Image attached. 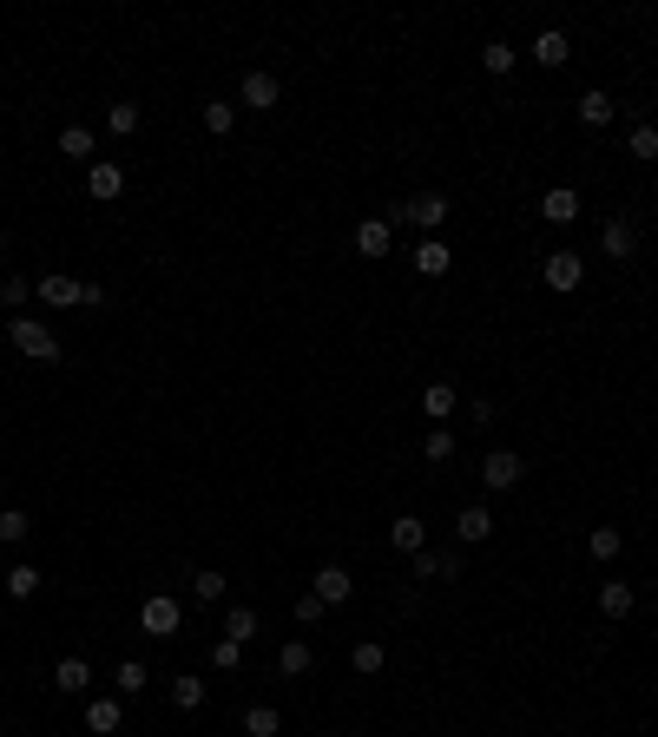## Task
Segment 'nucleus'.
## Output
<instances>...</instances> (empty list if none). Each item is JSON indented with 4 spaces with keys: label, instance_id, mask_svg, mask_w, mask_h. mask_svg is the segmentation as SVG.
<instances>
[{
    "label": "nucleus",
    "instance_id": "f257e3e1",
    "mask_svg": "<svg viewBox=\"0 0 658 737\" xmlns=\"http://www.w3.org/2000/svg\"><path fill=\"white\" fill-rule=\"evenodd\" d=\"M7 336H14L20 356H33V362H60V336H53L40 316H7Z\"/></svg>",
    "mask_w": 658,
    "mask_h": 737
},
{
    "label": "nucleus",
    "instance_id": "f03ea898",
    "mask_svg": "<svg viewBox=\"0 0 658 737\" xmlns=\"http://www.w3.org/2000/svg\"><path fill=\"white\" fill-rule=\"evenodd\" d=\"M139 626H145V639H178V626H185V606H178L172 593H152L139 606Z\"/></svg>",
    "mask_w": 658,
    "mask_h": 737
},
{
    "label": "nucleus",
    "instance_id": "7ed1b4c3",
    "mask_svg": "<svg viewBox=\"0 0 658 737\" xmlns=\"http://www.w3.org/2000/svg\"><path fill=\"white\" fill-rule=\"evenodd\" d=\"M540 283H547V290H580L586 283V257L580 251H553V257H540Z\"/></svg>",
    "mask_w": 658,
    "mask_h": 737
},
{
    "label": "nucleus",
    "instance_id": "20e7f679",
    "mask_svg": "<svg viewBox=\"0 0 658 737\" xmlns=\"http://www.w3.org/2000/svg\"><path fill=\"white\" fill-rule=\"evenodd\" d=\"M395 218H402V224H415V231H428V237H435L441 224H448V198H441V191H422V198L395 204Z\"/></svg>",
    "mask_w": 658,
    "mask_h": 737
},
{
    "label": "nucleus",
    "instance_id": "39448f33",
    "mask_svg": "<svg viewBox=\"0 0 658 737\" xmlns=\"http://www.w3.org/2000/svg\"><path fill=\"white\" fill-rule=\"evenodd\" d=\"M277 99H283V86H277V73H264V66H251L244 86H237V106H251V112H277Z\"/></svg>",
    "mask_w": 658,
    "mask_h": 737
},
{
    "label": "nucleus",
    "instance_id": "423d86ee",
    "mask_svg": "<svg viewBox=\"0 0 658 737\" xmlns=\"http://www.w3.org/2000/svg\"><path fill=\"white\" fill-rule=\"evenodd\" d=\"M33 290H40V303H53V310H86V290H93V283L60 277V270H53V277H40Z\"/></svg>",
    "mask_w": 658,
    "mask_h": 737
},
{
    "label": "nucleus",
    "instance_id": "0eeeda50",
    "mask_svg": "<svg viewBox=\"0 0 658 737\" xmlns=\"http://www.w3.org/2000/svg\"><path fill=\"white\" fill-rule=\"evenodd\" d=\"M481 487H487V494H507V487H520V455H514V448H494V455L481 461Z\"/></svg>",
    "mask_w": 658,
    "mask_h": 737
},
{
    "label": "nucleus",
    "instance_id": "6e6552de",
    "mask_svg": "<svg viewBox=\"0 0 658 737\" xmlns=\"http://www.w3.org/2000/svg\"><path fill=\"white\" fill-rule=\"evenodd\" d=\"M599 251H606L612 264H626V257L639 251V224H632V218H606V231H599Z\"/></svg>",
    "mask_w": 658,
    "mask_h": 737
},
{
    "label": "nucleus",
    "instance_id": "1a4fd4ad",
    "mask_svg": "<svg viewBox=\"0 0 658 737\" xmlns=\"http://www.w3.org/2000/svg\"><path fill=\"white\" fill-rule=\"evenodd\" d=\"M415 580H461V553L455 547H422L415 553Z\"/></svg>",
    "mask_w": 658,
    "mask_h": 737
},
{
    "label": "nucleus",
    "instance_id": "9d476101",
    "mask_svg": "<svg viewBox=\"0 0 658 737\" xmlns=\"http://www.w3.org/2000/svg\"><path fill=\"white\" fill-rule=\"evenodd\" d=\"M86 191H93L99 204H112L119 191H126V165H119V158H93V172H86Z\"/></svg>",
    "mask_w": 658,
    "mask_h": 737
},
{
    "label": "nucleus",
    "instance_id": "9b49d317",
    "mask_svg": "<svg viewBox=\"0 0 658 737\" xmlns=\"http://www.w3.org/2000/svg\"><path fill=\"white\" fill-rule=\"evenodd\" d=\"M310 593L323 599V606H343L349 593H356V580H349L343 566H316V580H310Z\"/></svg>",
    "mask_w": 658,
    "mask_h": 737
},
{
    "label": "nucleus",
    "instance_id": "f8f14e48",
    "mask_svg": "<svg viewBox=\"0 0 658 737\" xmlns=\"http://www.w3.org/2000/svg\"><path fill=\"white\" fill-rule=\"evenodd\" d=\"M612 112H619V106H612V99L599 93V86H586V93H580V106H573V119H580L586 132H599V126H612Z\"/></svg>",
    "mask_w": 658,
    "mask_h": 737
},
{
    "label": "nucleus",
    "instance_id": "ddd939ff",
    "mask_svg": "<svg viewBox=\"0 0 658 737\" xmlns=\"http://www.w3.org/2000/svg\"><path fill=\"white\" fill-rule=\"evenodd\" d=\"M540 218H547V224H573V218H580V191H573V185H553L547 198H540Z\"/></svg>",
    "mask_w": 658,
    "mask_h": 737
},
{
    "label": "nucleus",
    "instance_id": "4468645a",
    "mask_svg": "<svg viewBox=\"0 0 658 737\" xmlns=\"http://www.w3.org/2000/svg\"><path fill=\"white\" fill-rule=\"evenodd\" d=\"M455 408H461V395H455V382H428V389H422V415H428V422H448V415H455Z\"/></svg>",
    "mask_w": 658,
    "mask_h": 737
},
{
    "label": "nucleus",
    "instance_id": "2eb2a0df",
    "mask_svg": "<svg viewBox=\"0 0 658 737\" xmlns=\"http://www.w3.org/2000/svg\"><path fill=\"white\" fill-rule=\"evenodd\" d=\"M389 540H395V553H408V560H415V553L428 547V520H422V514H402V520L389 527Z\"/></svg>",
    "mask_w": 658,
    "mask_h": 737
},
{
    "label": "nucleus",
    "instance_id": "dca6fc26",
    "mask_svg": "<svg viewBox=\"0 0 658 737\" xmlns=\"http://www.w3.org/2000/svg\"><path fill=\"white\" fill-rule=\"evenodd\" d=\"M487 534H494V514H487V507H461V514H455V540H461V547H481Z\"/></svg>",
    "mask_w": 658,
    "mask_h": 737
},
{
    "label": "nucleus",
    "instance_id": "f3484780",
    "mask_svg": "<svg viewBox=\"0 0 658 737\" xmlns=\"http://www.w3.org/2000/svg\"><path fill=\"white\" fill-rule=\"evenodd\" d=\"M389 244H395L389 218H362V224H356V251H362V257H389Z\"/></svg>",
    "mask_w": 658,
    "mask_h": 737
},
{
    "label": "nucleus",
    "instance_id": "a211bd4d",
    "mask_svg": "<svg viewBox=\"0 0 658 737\" xmlns=\"http://www.w3.org/2000/svg\"><path fill=\"white\" fill-rule=\"evenodd\" d=\"M415 270H422V277H448V270H455V257H448V244H441V237H422V244H415Z\"/></svg>",
    "mask_w": 658,
    "mask_h": 737
},
{
    "label": "nucleus",
    "instance_id": "6ab92c4d",
    "mask_svg": "<svg viewBox=\"0 0 658 737\" xmlns=\"http://www.w3.org/2000/svg\"><path fill=\"white\" fill-rule=\"evenodd\" d=\"M53 685H60L66 698H73V691H86V685H93V665L79 659V652H66V659L53 665Z\"/></svg>",
    "mask_w": 658,
    "mask_h": 737
},
{
    "label": "nucleus",
    "instance_id": "aec40b11",
    "mask_svg": "<svg viewBox=\"0 0 658 737\" xmlns=\"http://www.w3.org/2000/svg\"><path fill=\"white\" fill-rule=\"evenodd\" d=\"M632 606H639V593H632L626 580H606V586H599V612H606V619H626Z\"/></svg>",
    "mask_w": 658,
    "mask_h": 737
},
{
    "label": "nucleus",
    "instance_id": "412c9836",
    "mask_svg": "<svg viewBox=\"0 0 658 737\" xmlns=\"http://www.w3.org/2000/svg\"><path fill=\"white\" fill-rule=\"evenodd\" d=\"M533 60H540V66H566V60H573V47H566V33H560V27H547L540 40H533Z\"/></svg>",
    "mask_w": 658,
    "mask_h": 737
},
{
    "label": "nucleus",
    "instance_id": "4be33fe9",
    "mask_svg": "<svg viewBox=\"0 0 658 737\" xmlns=\"http://www.w3.org/2000/svg\"><path fill=\"white\" fill-rule=\"evenodd\" d=\"M619 547H626V534H619V527H593V540H586L593 566H612V560H619Z\"/></svg>",
    "mask_w": 658,
    "mask_h": 737
},
{
    "label": "nucleus",
    "instance_id": "5701e85b",
    "mask_svg": "<svg viewBox=\"0 0 658 737\" xmlns=\"http://www.w3.org/2000/svg\"><path fill=\"white\" fill-rule=\"evenodd\" d=\"M86 731H93V737L119 731V698H93V705H86Z\"/></svg>",
    "mask_w": 658,
    "mask_h": 737
},
{
    "label": "nucleus",
    "instance_id": "b1692460",
    "mask_svg": "<svg viewBox=\"0 0 658 737\" xmlns=\"http://www.w3.org/2000/svg\"><path fill=\"white\" fill-rule=\"evenodd\" d=\"M277 672L283 678H303V672H310V645H303V639H283L277 645Z\"/></svg>",
    "mask_w": 658,
    "mask_h": 737
},
{
    "label": "nucleus",
    "instance_id": "393cba45",
    "mask_svg": "<svg viewBox=\"0 0 658 737\" xmlns=\"http://www.w3.org/2000/svg\"><path fill=\"white\" fill-rule=\"evenodd\" d=\"M422 455H428V468H448V461H455V428H428Z\"/></svg>",
    "mask_w": 658,
    "mask_h": 737
},
{
    "label": "nucleus",
    "instance_id": "a878e982",
    "mask_svg": "<svg viewBox=\"0 0 658 737\" xmlns=\"http://www.w3.org/2000/svg\"><path fill=\"white\" fill-rule=\"evenodd\" d=\"M224 639L251 645V639H257V612H251V606H231V612H224Z\"/></svg>",
    "mask_w": 658,
    "mask_h": 737
},
{
    "label": "nucleus",
    "instance_id": "bb28decb",
    "mask_svg": "<svg viewBox=\"0 0 658 737\" xmlns=\"http://www.w3.org/2000/svg\"><path fill=\"white\" fill-rule=\"evenodd\" d=\"M277 731H283L277 705H251V711H244V737H277Z\"/></svg>",
    "mask_w": 658,
    "mask_h": 737
},
{
    "label": "nucleus",
    "instance_id": "cd10ccee",
    "mask_svg": "<svg viewBox=\"0 0 658 737\" xmlns=\"http://www.w3.org/2000/svg\"><path fill=\"white\" fill-rule=\"evenodd\" d=\"M626 145H632V158H645V165H652V158H658V119H639V126L626 132Z\"/></svg>",
    "mask_w": 658,
    "mask_h": 737
},
{
    "label": "nucleus",
    "instance_id": "c85d7f7f",
    "mask_svg": "<svg viewBox=\"0 0 658 737\" xmlns=\"http://www.w3.org/2000/svg\"><path fill=\"white\" fill-rule=\"evenodd\" d=\"M33 593H40V566L14 560V573H7V599H33Z\"/></svg>",
    "mask_w": 658,
    "mask_h": 737
},
{
    "label": "nucleus",
    "instance_id": "c756f323",
    "mask_svg": "<svg viewBox=\"0 0 658 737\" xmlns=\"http://www.w3.org/2000/svg\"><path fill=\"white\" fill-rule=\"evenodd\" d=\"M27 534H33V520L20 514V507H0V547H20Z\"/></svg>",
    "mask_w": 658,
    "mask_h": 737
},
{
    "label": "nucleus",
    "instance_id": "7c9ffc66",
    "mask_svg": "<svg viewBox=\"0 0 658 737\" xmlns=\"http://www.w3.org/2000/svg\"><path fill=\"white\" fill-rule=\"evenodd\" d=\"M231 126H237V106H231V99H204V132H218V139H224Z\"/></svg>",
    "mask_w": 658,
    "mask_h": 737
},
{
    "label": "nucleus",
    "instance_id": "2f4dec72",
    "mask_svg": "<svg viewBox=\"0 0 658 737\" xmlns=\"http://www.w3.org/2000/svg\"><path fill=\"white\" fill-rule=\"evenodd\" d=\"M106 132H112V139H132V132H139V106H126V99L106 106Z\"/></svg>",
    "mask_w": 658,
    "mask_h": 737
},
{
    "label": "nucleus",
    "instance_id": "473e14b6",
    "mask_svg": "<svg viewBox=\"0 0 658 737\" xmlns=\"http://www.w3.org/2000/svg\"><path fill=\"white\" fill-rule=\"evenodd\" d=\"M191 599H198V606H218V599H224V573H211V566L191 573Z\"/></svg>",
    "mask_w": 658,
    "mask_h": 737
},
{
    "label": "nucleus",
    "instance_id": "72a5a7b5",
    "mask_svg": "<svg viewBox=\"0 0 658 737\" xmlns=\"http://www.w3.org/2000/svg\"><path fill=\"white\" fill-rule=\"evenodd\" d=\"M172 705H178V711H198V705H204V678H191V672L172 678Z\"/></svg>",
    "mask_w": 658,
    "mask_h": 737
},
{
    "label": "nucleus",
    "instance_id": "f704fd0d",
    "mask_svg": "<svg viewBox=\"0 0 658 737\" xmlns=\"http://www.w3.org/2000/svg\"><path fill=\"white\" fill-rule=\"evenodd\" d=\"M27 297H33V283L20 277V270H14V277H0V310H14V316H20V303H27Z\"/></svg>",
    "mask_w": 658,
    "mask_h": 737
},
{
    "label": "nucleus",
    "instance_id": "c9c22d12",
    "mask_svg": "<svg viewBox=\"0 0 658 737\" xmlns=\"http://www.w3.org/2000/svg\"><path fill=\"white\" fill-rule=\"evenodd\" d=\"M349 665H356L362 678H369V672H382V639H362L356 652H349Z\"/></svg>",
    "mask_w": 658,
    "mask_h": 737
},
{
    "label": "nucleus",
    "instance_id": "e433bc0d",
    "mask_svg": "<svg viewBox=\"0 0 658 737\" xmlns=\"http://www.w3.org/2000/svg\"><path fill=\"white\" fill-rule=\"evenodd\" d=\"M60 152L66 158H93V132H86V126H66L60 132Z\"/></svg>",
    "mask_w": 658,
    "mask_h": 737
},
{
    "label": "nucleus",
    "instance_id": "4c0bfd02",
    "mask_svg": "<svg viewBox=\"0 0 658 737\" xmlns=\"http://www.w3.org/2000/svg\"><path fill=\"white\" fill-rule=\"evenodd\" d=\"M481 60H487V73H514V60H520V53L507 47V40H487V53H481Z\"/></svg>",
    "mask_w": 658,
    "mask_h": 737
},
{
    "label": "nucleus",
    "instance_id": "58836bf2",
    "mask_svg": "<svg viewBox=\"0 0 658 737\" xmlns=\"http://www.w3.org/2000/svg\"><path fill=\"white\" fill-rule=\"evenodd\" d=\"M211 665H218V672H237V665H244V645H237V639H218V645H211Z\"/></svg>",
    "mask_w": 658,
    "mask_h": 737
},
{
    "label": "nucleus",
    "instance_id": "ea45409f",
    "mask_svg": "<svg viewBox=\"0 0 658 737\" xmlns=\"http://www.w3.org/2000/svg\"><path fill=\"white\" fill-rule=\"evenodd\" d=\"M132 691H145V665L139 659H119V698H132Z\"/></svg>",
    "mask_w": 658,
    "mask_h": 737
},
{
    "label": "nucleus",
    "instance_id": "a19ab883",
    "mask_svg": "<svg viewBox=\"0 0 658 737\" xmlns=\"http://www.w3.org/2000/svg\"><path fill=\"white\" fill-rule=\"evenodd\" d=\"M323 612H329L323 599H316V593H303V599H297V626H316V619H323Z\"/></svg>",
    "mask_w": 658,
    "mask_h": 737
},
{
    "label": "nucleus",
    "instance_id": "79ce46f5",
    "mask_svg": "<svg viewBox=\"0 0 658 737\" xmlns=\"http://www.w3.org/2000/svg\"><path fill=\"white\" fill-rule=\"evenodd\" d=\"M0 251H7V231H0Z\"/></svg>",
    "mask_w": 658,
    "mask_h": 737
}]
</instances>
